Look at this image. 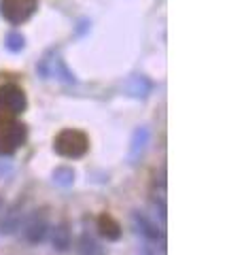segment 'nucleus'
I'll use <instances>...</instances> for the list:
<instances>
[{
  "label": "nucleus",
  "mask_w": 242,
  "mask_h": 255,
  "mask_svg": "<svg viewBox=\"0 0 242 255\" xmlns=\"http://www.w3.org/2000/svg\"><path fill=\"white\" fill-rule=\"evenodd\" d=\"M51 232V245L55 251H68L72 245V236H70V228L66 221H60L55 228L49 230Z\"/></svg>",
  "instance_id": "6e6552de"
},
{
  "label": "nucleus",
  "mask_w": 242,
  "mask_h": 255,
  "mask_svg": "<svg viewBox=\"0 0 242 255\" xmlns=\"http://www.w3.org/2000/svg\"><path fill=\"white\" fill-rule=\"evenodd\" d=\"M49 230H51L49 215H47L45 209H40V211H34V213L26 215V219H23L19 232H21L23 241H26L28 245H40L47 236H49Z\"/></svg>",
  "instance_id": "7ed1b4c3"
},
{
  "label": "nucleus",
  "mask_w": 242,
  "mask_h": 255,
  "mask_svg": "<svg viewBox=\"0 0 242 255\" xmlns=\"http://www.w3.org/2000/svg\"><path fill=\"white\" fill-rule=\"evenodd\" d=\"M132 223H134V230L138 232V236L142 241H147L151 245H164V230L161 226H157V221H153L149 215H144L140 211H134L132 213Z\"/></svg>",
  "instance_id": "0eeeda50"
},
{
  "label": "nucleus",
  "mask_w": 242,
  "mask_h": 255,
  "mask_svg": "<svg viewBox=\"0 0 242 255\" xmlns=\"http://www.w3.org/2000/svg\"><path fill=\"white\" fill-rule=\"evenodd\" d=\"M4 45H6V49H9V51L17 53V51L23 49V45H26V38H23L19 32H9V36H6Z\"/></svg>",
  "instance_id": "4468645a"
},
{
  "label": "nucleus",
  "mask_w": 242,
  "mask_h": 255,
  "mask_svg": "<svg viewBox=\"0 0 242 255\" xmlns=\"http://www.w3.org/2000/svg\"><path fill=\"white\" fill-rule=\"evenodd\" d=\"M2 204H4V202H2V198H0V213H2Z\"/></svg>",
  "instance_id": "2eb2a0df"
},
{
  "label": "nucleus",
  "mask_w": 242,
  "mask_h": 255,
  "mask_svg": "<svg viewBox=\"0 0 242 255\" xmlns=\"http://www.w3.org/2000/svg\"><path fill=\"white\" fill-rule=\"evenodd\" d=\"M77 251H79V255H104L102 245L96 241V238L90 232H83V234L79 236Z\"/></svg>",
  "instance_id": "1a4fd4ad"
},
{
  "label": "nucleus",
  "mask_w": 242,
  "mask_h": 255,
  "mask_svg": "<svg viewBox=\"0 0 242 255\" xmlns=\"http://www.w3.org/2000/svg\"><path fill=\"white\" fill-rule=\"evenodd\" d=\"M26 128L15 119H0V155H11L26 142Z\"/></svg>",
  "instance_id": "20e7f679"
},
{
  "label": "nucleus",
  "mask_w": 242,
  "mask_h": 255,
  "mask_svg": "<svg viewBox=\"0 0 242 255\" xmlns=\"http://www.w3.org/2000/svg\"><path fill=\"white\" fill-rule=\"evenodd\" d=\"M147 142H149V130H147V128H138V130L134 132V136H132V147H130V159H132V162L142 155Z\"/></svg>",
  "instance_id": "f8f14e48"
},
{
  "label": "nucleus",
  "mask_w": 242,
  "mask_h": 255,
  "mask_svg": "<svg viewBox=\"0 0 242 255\" xmlns=\"http://www.w3.org/2000/svg\"><path fill=\"white\" fill-rule=\"evenodd\" d=\"M153 90V83L149 81L147 77H132L130 81H127V92L134 98H144V96H149Z\"/></svg>",
  "instance_id": "9b49d317"
},
{
  "label": "nucleus",
  "mask_w": 242,
  "mask_h": 255,
  "mask_svg": "<svg viewBox=\"0 0 242 255\" xmlns=\"http://www.w3.org/2000/svg\"><path fill=\"white\" fill-rule=\"evenodd\" d=\"M28 107V98L23 90L15 83L0 85V119H15Z\"/></svg>",
  "instance_id": "f03ea898"
},
{
  "label": "nucleus",
  "mask_w": 242,
  "mask_h": 255,
  "mask_svg": "<svg viewBox=\"0 0 242 255\" xmlns=\"http://www.w3.org/2000/svg\"><path fill=\"white\" fill-rule=\"evenodd\" d=\"M98 230H100V234L107 238V241H117V238L121 236V228H119V223L111 217V215H100L98 217Z\"/></svg>",
  "instance_id": "9d476101"
},
{
  "label": "nucleus",
  "mask_w": 242,
  "mask_h": 255,
  "mask_svg": "<svg viewBox=\"0 0 242 255\" xmlns=\"http://www.w3.org/2000/svg\"><path fill=\"white\" fill-rule=\"evenodd\" d=\"M38 9V0H0V13L13 26L28 21Z\"/></svg>",
  "instance_id": "39448f33"
},
{
  "label": "nucleus",
  "mask_w": 242,
  "mask_h": 255,
  "mask_svg": "<svg viewBox=\"0 0 242 255\" xmlns=\"http://www.w3.org/2000/svg\"><path fill=\"white\" fill-rule=\"evenodd\" d=\"M26 215H28V202H26V198H19V200H15L9 209L2 213V219H0V234L11 236L15 232H19Z\"/></svg>",
  "instance_id": "423d86ee"
},
{
  "label": "nucleus",
  "mask_w": 242,
  "mask_h": 255,
  "mask_svg": "<svg viewBox=\"0 0 242 255\" xmlns=\"http://www.w3.org/2000/svg\"><path fill=\"white\" fill-rule=\"evenodd\" d=\"M53 183L60 187H68L75 183V172L72 168H66V166H60V168L53 170Z\"/></svg>",
  "instance_id": "ddd939ff"
},
{
  "label": "nucleus",
  "mask_w": 242,
  "mask_h": 255,
  "mask_svg": "<svg viewBox=\"0 0 242 255\" xmlns=\"http://www.w3.org/2000/svg\"><path fill=\"white\" fill-rule=\"evenodd\" d=\"M53 149L55 153L68 159H79L87 153L90 149V140L83 132L79 130H62L53 140Z\"/></svg>",
  "instance_id": "f257e3e1"
}]
</instances>
